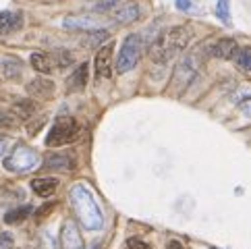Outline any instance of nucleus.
<instances>
[{
	"instance_id": "nucleus-1",
	"label": "nucleus",
	"mask_w": 251,
	"mask_h": 249,
	"mask_svg": "<svg viewBox=\"0 0 251 249\" xmlns=\"http://www.w3.org/2000/svg\"><path fill=\"white\" fill-rule=\"evenodd\" d=\"M71 208L75 212V218L79 220V224L87 230H100L104 226V214L102 208L98 203L96 195L87 189L85 185H73V189L69 191Z\"/></svg>"
},
{
	"instance_id": "nucleus-2",
	"label": "nucleus",
	"mask_w": 251,
	"mask_h": 249,
	"mask_svg": "<svg viewBox=\"0 0 251 249\" xmlns=\"http://www.w3.org/2000/svg\"><path fill=\"white\" fill-rule=\"evenodd\" d=\"M191 40V27L189 25H176V27H170L164 33H160L156 42L151 44L150 48V56L158 65H164L173 56H176L178 52H183L189 46Z\"/></svg>"
},
{
	"instance_id": "nucleus-3",
	"label": "nucleus",
	"mask_w": 251,
	"mask_h": 249,
	"mask_svg": "<svg viewBox=\"0 0 251 249\" xmlns=\"http://www.w3.org/2000/svg\"><path fill=\"white\" fill-rule=\"evenodd\" d=\"M40 166V154L29 146H17L11 154L4 158V168L8 173L27 174Z\"/></svg>"
},
{
	"instance_id": "nucleus-4",
	"label": "nucleus",
	"mask_w": 251,
	"mask_h": 249,
	"mask_svg": "<svg viewBox=\"0 0 251 249\" xmlns=\"http://www.w3.org/2000/svg\"><path fill=\"white\" fill-rule=\"evenodd\" d=\"M79 137V124L73 117H58L52 124V129L46 135V146L48 148H60V146H69Z\"/></svg>"
},
{
	"instance_id": "nucleus-5",
	"label": "nucleus",
	"mask_w": 251,
	"mask_h": 249,
	"mask_svg": "<svg viewBox=\"0 0 251 249\" xmlns=\"http://www.w3.org/2000/svg\"><path fill=\"white\" fill-rule=\"evenodd\" d=\"M141 50H143L141 35L129 33L127 38L123 40L119 56H116V71H119V73H129V71L135 69V65L139 62V56H141Z\"/></svg>"
},
{
	"instance_id": "nucleus-6",
	"label": "nucleus",
	"mask_w": 251,
	"mask_h": 249,
	"mask_svg": "<svg viewBox=\"0 0 251 249\" xmlns=\"http://www.w3.org/2000/svg\"><path fill=\"white\" fill-rule=\"evenodd\" d=\"M197 71H200V60H197V54H187L181 62H178V67L175 69L173 81L176 83L178 90H185V87L193 81Z\"/></svg>"
},
{
	"instance_id": "nucleus-7",
	"label": "nucleus",
	"mask_w": 251,
	"mask_h": 249,
	"mask_svg": "<svg viewBox=\"0 0 251 249\" xmlns=\"http://www.w3.org/2000/svg\"><path fill=\"white\" fill-rule=\"evenodd\" d=\"M112 50L114 44L108 42L104 46L98 48L96 52V60H94V71H96V79H110L112 77Z\"/></svg>"
},
{
	"instance_id": "nucleus-8",
	"label": "nucleus",
	"mask_w": 251,
	"mask_h": 249,
	"mask_svg": "<svg viewBox=\"0 0 251 249\" xmlns=\"http://www.w3.org/2000/svg\"><path fill=\"white\" fill-rule=\"evenodd\" d=\"M237 52H239V44L232 38H220L210 46V54L216 56V58H222V60L235 58Z\"/></svg>"
},
{
	"instance_id": "nucleus-9",
	"label": "nucleus",
	"mask_w": 251,
	"mask_h": 249,
	"mask_svg": "<svg viewBox=\"0 0 251 249\" xmlns=\"http://www.w3.org/2000/svg\"><path fill=\"white\" fill-rule=\"evenodd\" d=\"M23 27V13L19 11H2L0 13V33L8 35Z\"/></svg>"
},
{
	"instance_id": "nucleus-10",
	"label": "nucleus",
	"mask_w": 251,
	"mask_h": 249,
	"mask_svg": "<svg viewBox=\"0 0 251 249\" xmlns=\"http://www.w3.org/2000/svg\"><path fill=\"white\" fill-rule=\"evenodd\" d=\"M60 243H62V249H83V239L77 233V228L71 220H67L65 224H62Z\"/></svg>"
},
{
	"instance_id": "nucleus-11",
	"label": "nucleus",
	"mask_w": 251,
	"mask_h": 249,
	"mask_svg": "<svg viewBox=\"0 0 251 249\" xmlns=\"http://www.w3.org/2000/svg\"><path fill=\"white\" fill-rule=\"evenodd\" d=\"M141 15H143L141 6L135 4V2L119 4V8H114V11H112L114 21H119V23H133V21H137Z\"/></svg>"
},
{
	"instance_id": "nucleus-12",
	"label": "nucleus",
	"mask_w": 251,
	"mask_h": 249,
	"mask_svg": "<svg viewBox=\"0 0 251 249\" xmlns=\"http://www.w3.org/2000/svg\"><path fill=\"white\" fill-rule=\"evenodd\" d=\"M27 92L29 96L33 98H40V100H46V98H50L52 94H54V83L50 81V79H33V81L27 85Z\"/></svg>"
},
{
	"instance_id": "nucleus-13",
	"label": "nucleus",
	"mask_w": 251,
	"mask_h": 249,
	"mask_svg": "<svg viewBox=\"0 0 251 249\" xmlns=\"http://www.w3.org/2000/svg\"><path fill=\"white\" fill-rule=\"evenodd\" d=\"M56 189H58V181L52 179V176H40V179L31 181V191L40 195V198H50Z\"/></svg>"
},
{
	"instance_id": "nucleus-14",
	"label": "nucleus",
	"mask_w": 251,
	"mask_h": 249,
	"mask_svg": "<svg viewBox=\"0 0 251 249\" xmlns=\"http://www.w3.org/2000/svg\"><path fill=\"white\" fill-rule=\"evenodd\" d=\"M29 62H31V67L38 71V73H44V75H48V73H52V71L56 69L54 58H52V54H46V52H33Z\"/></svg>"
},
{
	"instance_id": "nucleus-15",
	"label": "nucleus",
	"mask_w": 251,
	"mask_h": 249,
	"mask_svg": "<svg viewBox=\"0 0 251 249\" xmlns=\"http://www.w3.org/2000/svg\"><path fill=\"white\" fill-rule=\"evenodd\" d=\"M0 73L6 79H17L23 73V62L15 56H4L0 58Z\"/></svg>"
},
{
	"instance_id": "nucleus-16",
	"label": "nucleus",
	"mask_w": 251,
	"mask_h": 249,
	"mask_svg": "<svg viewBox=\"0 0 251 249\" xmlns=\"http://www.w3.org/2000/svg\"><path fill=\"white\" fill-rule=\"evenodd\" d=\"M85 85H87V65L83 62V65H79L73 71V75L67 79V90L69 92H81Z\"/></svg>"
},
{
	"instance_id": "nucleus-17",
	"label": "nucleus",
	"mask_w": 251,
	"mask_h": 249,
	"mask_svg": "<svg viewBox=\"0 0 251 249\" xmlns=\"http://www.w3.org/2000/svg\"><path fill=\"white\" fill-rule=\"evenodd\" d=\"M44 166L52 168V171H71V168H75V160L69 154H52L46 158Z\"/></svg>"
},
{
	"instance_id": "nucleus-18",
	"label": "nucleus",
	"mask_w": 251,
	"mask_h": 249,
	"mask_svg": "<svg viewBox=\"0 0 251 249\" xmlns=\"http://www.w3.org/2000/svg\"><path fill=\"white\" fill-rule=\"evenodd\" d=\"M67 29H73V31H92V29H98V25L94 19H89V17H67L65 21H62Z\"/></svg>"
},
{
	"instance_id": "nucleus-19",
	"label": "nucleus",
	"mask_w": 251,
	"mask_h": 249,
	"mask_svg": "<svg viewBox=\"0 0 251 249\" xmlns=\"http://www.w3.org/2000/svg\"><path fill=\"white\" fill-rule=\"evenodd\" d=\"M11 110H13L21 121H27V119H31V114L35 112V104L29 102V100H19V102L13 104Z\"/></svg>"
},
{
	"instance_id": "nucleus-20",
	"label": "nucleus",
	"mask_w": 251,
	"mask_h": 249,
	"mask_svg": "<svg viewBox=\"0 0 251 249\" xmlns=\"http://www.w3.org/2000/svg\"><path fill=\"white\" fill-rule=\"evenodd\" d=\"M29 214H31V206L15 208V210H11V212H6L4 222H6V224H19V222H23Z\"/></svg>"
},
{
	"instance_id": "nucleus-21",
	"label": "nucleus",
	"mask_w": 251,
	"mask_h": 249,
	"mask_svg": "<svg viewBox=\"0 0 251 249\" xmlns=\"http://www.w3.org/2000/svg\"><path fill=\"white\" fill-rule=\"evenodd\" d=\"M235 62L241 71H251V46L239 48V52L235 54Z\"/></svg>"
},
{
	"instance_id": "nucleus-22",
	"label": "nucleus",
	"mask_w": 251,
	"mask_h": 249,
	"mask_svg": "<svg viewBox=\"0 0 251 249\" xmlns=\"http://www.w3.org/2000/svg\"><path fill=\"white\" fill-rule=\"evenodd\" d=\"M21 123L13 110H0V129H15Z\"/></svg>"
},
{
	"instance_id": "nucleus-23",
	"label": "nucleus",
	"mask_w": 251,
	"mask_h": 249,
	"mask_svg": "<svg viewBox=\"0 0 251 249\" xmlns=\"http://www.w3.org/2000/svg\"><path fill=\"white\" fill-rule=\"evenodd\" d=\"M216 17L224 23V25H228L230 27V0H218V4H216Z\"/></svg>"
},
{
	"instance_id": "nucleus-24",
	"label": "nucleus",
	"mask_w": 251,
	"mask_h": 249,
	"mask_svg": "<svg viewBox=\"0 0 251 249\" xmlns=\"http://www.w3.org/2000/svg\"><path fill=\"white\" fill-rule=\"evenodd\" d=\"M52 58H54V65L56 69H67L71 62H73V54L67 50H56L54 54H52Z\"/></svg>"
},
{
	"instance_id": "nucleus-25",
	"label": "nucleus",
	"mask_w": 251,
	"mask_h": 249,
	"mask_svg": "<svg viewBox=\"0 0 251 249\" xmlns=\"http://www.w3.org/2000/svg\"><path fill=\"white\" fill-rule=\"evenodd\" d=\"M106 38H108V31H104V29H92V31H87L85 44H87V46H98V44L106 42Z\"/></svg>"
},
{
	"instance_id": "nucleus-26",
	"label": "nucleus",
	"mask_w": 251,
	"mask_h": 249,
	"mask_svg": "<svg viewBox=\"0 0 251 249\" xmlns=\"http://www.w3.org/2000/svg\"><path fill=\"white\" fill-rule=\"evenodd\" d=\"M121 0H96V4H94V11L98 13H106V11H112V8L119 4Z\"/></svg>"
},
{
	"instance_id": "nucleus-27",
	"label": "nucleus",
	"mask_w": 251,
	"mask_h": 249,
	"mask_svg": "<svg viewBox=\"0 0 251 249\" xmlns=\"http://www.w3.org/2000/svg\"><path fill=\"white\" fill-rule=\"evenodd\" d=\"M127 249H151L146 241H141L139 237H131V239H127V245H125Z\"/></svg>"
},
{
	"instance_id": "nucleus-28",
	"label": "nucleus",
	"mask_w": 251,
	"mask_h": 249,
	"mask_svg": "<svg viewBox=\"0 0 251 249\" xmlns=\"http://www.w3.org/2000/svg\"><path fill=\"white\" fill-rule=\"evenodd\" d=\"M176 8L178 11H183V13H191L195 6H193L191 0H176Z\"/></svg>"
},
{
	"instance_id": "nucleus-29",
	"label": "nucleus",
	"mask_w": 251,
	"mask_h": 249,
	"mask_svg": "<svg viewBox=\"0 0 251 249\" xmlns=\"http://www.w3.org/2000/svg\"><path fill=\"white\" fill-rule=\"evenodd\" d=\"M239 110L243 112L247 119H251V98H247V100H243V102L239 104Z\"/></svg>"
},
{
	"instance_id": "nucleus-30",
	"label": "nucleus",
	"mask_w": 251,
	"mask_h": 249,
	"mask_svg": "<svg viewBox=\"0 0 251 249\" xmlns=\"http://www.w3.org/2000/svg\"><path fill=\"white\" fill-rule=\"evenodd\" d=\"M54 208H56V203H48V206L40 208V210H38V220H40V218H46V216H48V214H50V212L54 210Z\"/></svg>"
},
{
	"instance_id": "nucleus-31",
	"label": "nucleus",
	"mask_w": 251,
	"mask_h": 249,
	"mask_svg": "<svg viewBox=\"0 0 251 249\" xmlns=\"http://www.w3.org/2000/svg\"><path fill=\"white\" fill-rule=\"evenodd\" d=\"M6 139H2V137H0V158H2L4 156V152H6Z\"/></svg>"
},
{
	"instance_id": "nucleus-32",
	"label": "nucleus",
	"mask_w": 251,
	"mask_h": 249,
	"mask_svg": "<svg viewBox=\"0 0 251 249\" xmlns=\"http://www.w3.org/2000/svg\"><path fill=\"white\" fill-rule=\"evenodd\" d=\"M168 249H185V247H183L181 241H170V243H168Z\"/></svg>"
},
{
	"instance_id": "nucleus-33",
	"label": "nucleus",
	"mask_w": 251,
	"mask_h": 249,
	"mask_svg": "<svg viewBox=\"0 0 251 249\" xmlns=\"http://www.w3.org/2000/svg\"><path fill=\"white\" fill-rule=\"evenodd\" d=\"M94 249H98V245H94Z\"/></svg>"
},
{
	"instance_id": "nucleus-34",
	"label": "nucleus",
	"mask_w": 251,
	"mask_h": 249,
	"mask_svg": "<svg viewBox=\"0 0 251 249\" xmlns=\"http://www.w3.org/2000/svg\"><path fill=\"white\" fill-rule=\"evenodd\" d=\"M212 249H216V247H212Z\"/></svg>"
}]
</instances>
